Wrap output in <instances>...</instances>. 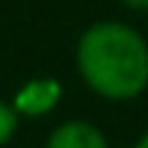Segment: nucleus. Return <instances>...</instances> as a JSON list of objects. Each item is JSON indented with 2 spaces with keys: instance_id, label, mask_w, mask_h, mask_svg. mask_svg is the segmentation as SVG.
<instances>
[{
  "instance_id": "1",
  "label": "nucleus",
  "mask_w": 148,
  "mask_h": 148,
  "mask_svg": "<svg viewBox=\"0 0 148 148\" xmlns=\"http://www.w3.org/2000/svg\"><path fill=\"white\" fill-rule=\"evenodd\" d=\"M76 70L103 100H136L148 88V42L124 21H94L76 42Z\"/></svg>"
},
{
  "instance_id": "2",
  "label": "nucleus",
  "mask_w": 148,
  "mask_h": 148,
  "mask_svg": "<svg viewBox=\"0 0 148 148\" xmlns=\"http://www.w3.org/2000/svg\"><path fill=\"white\" fill-rule=\"evenodd\" d=\"M60 94H64L60 82H55V79H33V82H27L21 91L15 94L12 109L18 112V118L21 115L42 118V115H49V112L60 103Z\"/></svg>"
},
{
  "instance_id": "3",
  "label": "nucleus",
  "mask_w": 148,
  "mask_h": 148,
  "mask_svg": "<svg viewBox=\"0 0 148 148\" xmlns=\"http://www.w3.org/2000/svg\"><path fill=\"white\" fill-rule=\"evenodd\" d=\"M45 148H109V139L103 136L97 124L82 118H73L58 124L45 139Z\"/></svg>"
},
{
  "instance_id": "4",
  "label": "nucleus",
  "mask_w": 148,
  "mask_h": 148,
  "mask_svg": "<svg viewBox=\"0 0 148 148\" xmlns=\"http://www.w3.org/2000/svg\"><path fill=\"white\" fill-rule=\"evenodd\" d=\"M15 130H18V112L12 109V103L0 100V148L15 136Z\"/></svg>"
},
{
  "instance_id": "5",
  "label": "nucleus",
  "mask_w": 148,
  "mask_h": 148,
  "mask_svg": "<svg viewBox=\"0 0 148 148\" xmlns=\"http://www.w3.org/2000/svg\"><path fill=\"white\" fill-rule=\"evenodd\" d=\"M121 3L133 12H148V0H121Z\"/></svg>"
},
{
  "instance_id": "6",
  "label": "nucleus",
  "mask_w": 148,
  "mask_h": 148,
  "mask_svg": "<svg viewBox=\"0 0 148 148\" xmlns=\"http://www.w3.org/2000/svg\"><path fill=\"white\" fill-rule=\"evenodd\" d=\"M133 148H148V130H145V133H142V136H139V139H136V145H133Z\"/></svg>"
}]
</instances>
